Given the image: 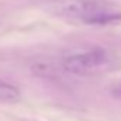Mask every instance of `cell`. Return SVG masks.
Here are the masks:
<instances>
[{
	"instance_id": "1",
	"label": "cell",
	"mask_w": 121,
	"mask_h": 121,
	"mask_svg": "<svg viewBox=\"0 0 121 121\" xmlns=\"http://www.w3.org/2000/svg\"><path fill=\"white\" fill-rule=\"evenodd\" d=\"M40 4L53 16L87 26L121 22V9L108 0H40Z\"/></svg>"
},
{
	"instance_id": "3",
	"label": "cell",
	"mask_w": 121,
	"mask_h": 121,
	"mask_svg": "<svg viewBox=\"0 0 121 121\" xmlns=\"http://www.w3.org/2000/svg\"><path fill=\"white\" fill-rule=\"evenodd\" d=\"M20 98V90L17 86L0 78V101L3 103H16Z\"/></svg>"
},
{
	"instance_id": "4",
	"label": "cell",
	"mask_w": 121,
	"mask_h": 121,
	"mask_svg": "<svg viewBox=\"0 0 121 121\" xmlns=\"http://www.w3.org/2000/svg\"><path fill=\"white\" fill-rule=\"evenodd\" d=\"M111 93H112V95H114L115 98L121 100V83H118V84L112 86V88H111Z\"/></svg>"
},
{
	"instance_id": "2",
	"label": "cell",
	"mask_w": 121,
	"mask_h": 121,
	"mask_svg": "<svg viewBox=\"0 0 121 121\" xmlns=\"http://www.w3.org/2000/svg\"><path fill=\"white\" fill-rule=\"evenodd\" d=\"M63 71L78 77H95L112 73L120 67V58L115 53L104 47H93L71 53L61 60Z\"/></svg>"
}]
</instances>
